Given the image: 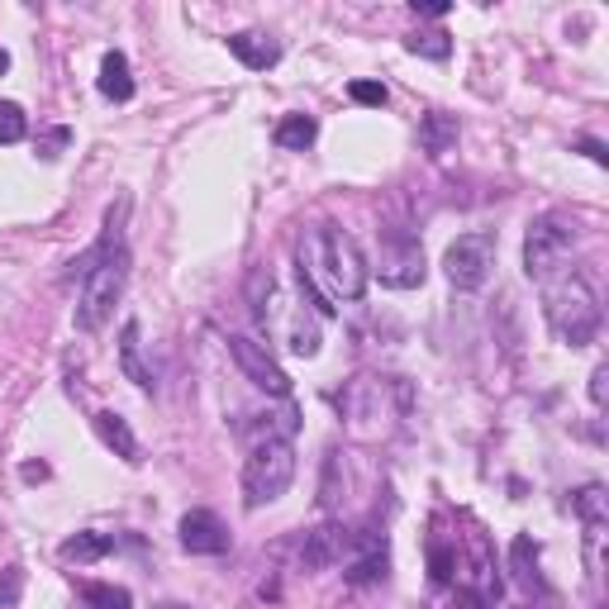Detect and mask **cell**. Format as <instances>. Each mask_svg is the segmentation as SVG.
<instances>
[{"instance_id": "cell-7", "label": "cell", "mask_w": 609, "mask_h": 609, "mask_svg": "<svg viewBox=\"0 0 609 609\" xmlns=\"http://www.w3.org/2000/svg\"><path fill=\"white\" fill-rule=\"evenodd\" d=\"M490 267H496V234H486V229L453 239L443 253V272L457 291H481L490 281Z\"/></svg>"}, {"instance_id": "cell-17", "label": "cell", "mask_w": 609, "mask_h": 609, "mask_svg": "<svg viewBox=\"0 0 609 609\" xmlns=\"http://www.w3.org/2000/svg\"><path fill=\"white\" fill-rule=\"evenodd\" d=\"M120 372L139 390H153V372H148V362H143V324L139 319H129L124 333H120Z\"/></svg>"}, {"instance_id": "cell-12", "label": "cell", "mask_w": 609, "mask_h": 609, "mask_svg": "<svg viewBox=\"0 0 609 609\" xmlns=\"http://www.w3.org/2000/svg\"><path fill=\"white\" fill-rule=\"evenodd\" d=\"M229 53L239 57L248 71H267L281 63V43L263 34V29H243V34H229Z\"/></svg>"}, {"instance_id": "cell-24", "label": "cell", "mask_w": 609, "mask_h": 609, "mask_svg": "<svg viewBox=\"0 0 609 609\" xmlns=\"http://www.w3.org/2000/svg\"><path fill=\"white\" fill-rule=\"evenodd\" d=\"M81 600L91 609H134V596L124 586H110V582H91L81 586Z\"/></svg>"}, {"instance_id": "cell-31", "label": "cell", "mask_w": 609, "mask_h": 609, "mask_svg": "<svg viewBox=\"0 0 609 609\" xmlns=\"http://www.w3.org/2000/svg\"><path fill=\"white\" fill-rule=\"evenodd\" d=\"M576 148H582L596 167H609V153H605V143H600V139H576Z\"/></svg>"}, {"instance_id": "cell-26", "label": "cell", "mask_w": 609, "mask_h": 609, "mask_svg": "<svg viewBox=\"0 0 609 609\" xmlns=\"http://www.w3.org/2000/svg\"><path fill=\"white\" fill-rule=\"evenodd\" d=\"M453 572H457V553L443 539H433L429 543V576H433V586H447V582H453Z\"/></svg>"}, {"instance_id": "cell-20", "label": "cell", "mask_w": 609, "mask_h": 609, "mask_svg": "<svg viewBox=\"0 0 609 609\" xmlns=\"http://www.w3.org/2000/svg\"><path fill=\"white\" fill-rule=\"evenodd\" d=\"M272 139H277V148H286V153H304L319 139V124H314V114H286Z\"/></svg>"}, {"instance_id": "cell-8", "label": "cell", "mask_w": 609, "mask_h": 609, "mask_svg": "<svg viewBox=\"0 0 609 609\" xmlns=\"http://www.w3.org/2000/svg\"><path fill=\"white\" fill-rule=\"evenodd\" d=\"M376 277H381L386 291H414V286H424L429 263H424V248H419V239L400 234V229H390L386 243H381V263H376Z\"/></svg>"}, {"instance_id": "cell-27", "label": "cell", "mask_w": 609, "mask_h": 609, "mask_svg": "<svg viewBox=\"0 0 609 609\" xmlns=\"http://www.w3.org/2000/svg\"><path fill=\"white\" fill-rule=\"evenodd\" d=\"M29 134V114L14 100H0V143H20Z\"/></svg>"}, {"instance_id": "cell-1", "label": "cell", "mask_w": 609, "mask_h": 609, "mask_svg": "<svg viewBox=\"0 0 609 609\" xmlns=\"http://www.w3.org/2000/svg\"><path fill=\"white\" fill-rule=\"evenodd\" d=\"M300 277L314 286L329 304H343V300H362L367 291V257H362V243L347 234L339 224H314L310 234L300 239Z\"/></svg>"}, {"instance_id": "cell-29", "label": "cell", "mask_w": 609, "mask_h": 609, "mask_svg": "<svg viewBox=\"0 0 609 609\" xmlns=\"http://www.w3.org/2000/svg\"><path fill=\"white\" fill-rule=\"evenodd\" d=\"M67 143H71V129H67V124H57V129H48V134H38L34 148H38L43 163H53V157H63Z\"/></svg>"}, {"instance_id": "cell-4", "label": "cell", "mask_w": 609, "mask_h": 609, "mask_svg": "<svg viewBox=\"0 0 609 609\" xmlns=\"http://www.w3.org/2000/svg\"><path fill=\"white\" fill-rule=\"evenodd\" d=\"M296 481V443L291 439H263L253 443L248 462H243V505L248 510H267L277 505Z\"/></svg>"}, {"instance_id": "cell-15", "label": "cell", "mask_w": 609, "mask_h": 609, "mask_svg": "<svg viewBox=\"0 0 609 609\" xmlns=\"http://www.w3.org/2000/svg\"><path fill=\"white\" fill-rule=\"evenodd\" d=\"M100 96L114 100V106H124V100H134V71H129V57L120 48H110L106 57H100Z\"/></svg>"}, {"instance_id": "cell-18", "label": "cell", "mask_w": 609, "mask_h": 609, "mask_svg": "<svg viewBox=\"0 0 609 609\" xmlns=\"http://www.w3.org/2000/svg\"><path fill=\"white\" fill-rule=\"evenodd\" d=\"M343 496H347V467H343V453H329V457H324V476H319V505H324V514L343 510Z\"/></svg>"}, {"instance_id": "cell-25", "label": "cell", "mask_w": 609, "mask_h": 609, "mask_svg": "<svg viewBox=\"0 0 609 609\" xmlns=\"http://www.w3.org/2000/svg\"><path fill=\"white\" fill-rule=\"evenodd\" d=\"M405 48H410L414 57H433V63H443V57L453 53V38H447L443 29H429V34H410V38H405Z\"/></svg>"}, {"instance_id": "cell-19", "label": "cell", "mask_w": 609, "mask_h": 609, "mask_svg": "<svg viewBox=\"0 0 609 609\" xmlns=\"http://www.w3.org/2000/svg\"><path fill=\"white\" fill-rule=\"evenodd\" d=\"M386 572H390V553H386V547H372V553L347 557L343 582L347 586H372V582H386Z\"/></svg>"}, {"instance_id": "cell-22", "label": "cell", "mask_w": 609, "mask_h": 609, "mask_svg": "<svg viewBox=\"0 0 609 609\" xmlns=\"http://www.w3.org/2000/svg\"><path fill=\"white\" fill-rule=\"evenodd\" d=\"M114 547L110 533H96V529H86V533H71V539L63 543V557L67 562H100Z\"/></svg>"}, {"instance_id": "cell-2", "label": "cell", "mask_w": 609, "mask_h": 609, "mask_svg": "<svg viewBox=\"0 0 609 609\" xmlns=\"http://www.w3.org/2000/svg\"><path fill=\"white\" fill-rule=\"evenodd\" d=\"M543 319L553 329L557 343L567 347H590L600 333V296L590 277L567 272V277H547L543 281Z\"/></svg>"}, {"instance_id": "cell-23", "label": "cell", "mask_w": 609, "mask_h": 609, "mask_svg": "<svg viewBox=\"0 0 609 609\" xmlns=\"http://www.w3.org/2000/svg\"><path fill=\"white\" fill-rule=\"evenodd\" d=\"M572 510H576V519H582V524H605V519H609V496H605V486H600V481L582 486V490L572 496Z\"/></svg>"}, {"instance_id": "cell-5", "label": "cell", "mask_w": 609, "mask_h": 609, "mask_svg": "<svg viewBox=\"0 0 609 609\" xmlns=\"http://www.w3.org/2000/svg\"><path fill=\"white\" fill-rule=\"evenodd\" d=\"M124 281H129V248H114L110 257H100V263L81 277V296H77V319L81 333H100L106 329V319L114 314V304L124 296Z\"/></svg>"}, {"instance_id": "cell-10", "label": "cell", "mask_w": 609, "mask_h": 609, "mask_svg": "<svg viewBox=\"0 0 609 609\" xmlns=\"http://www.w3.org/2000/svg\"><path fill=\"white\" fill-rule=\"evenodd\" d=\"M177 533H181V547H186V553H196V557L229 553V529H224V519L214 510H186Z\"/></svg>"}, {"instance_id": "cell-9", "label": "cell", "mask_w": 609, "mask_h": 609, "mask_svg": "<svg viewBox=\"0 0 609 609\" xmlns=\"http://www.w3.org/2000/svg\"><path fill=\"white\" fill-rule=\"evenodd\" d=\"M229 357L239 362V372L248 376L257 390H267V396H277V400H291V376L281 372V362L272 357V347L257 343L253 333H234V339H229Z\"/></svg>"}, {"instance_id": "cell-6", "label": "cell", "mask_w": 609, "mask_h": 609, "mask_svg": "<svg viewBox=\"0 0 609 609\" xmlns=\"http://www.w3.org/2000/svg\"><path fill=\"white\" fill-rule=\"evenodd\" d=\"M576 239H582V229H576L572 214H562V210L539 214V220L524 229V272L533 281L557 277V267L572 257Z\"/></svg>"}, {"instance_id": "cell-32", "label": "cell", "mask_w": 609, "mask_h": 609, "mask_svg": "<svg viewBox=\"0 0 609 609\" xmlns=\"http://www.w3.org/2000/svg\"><path fill=\"white\" fill-rule=\"evenodd\" d=\"M414 14H424V20H443L447 5H443V0H433V5H414Z\"/></svg>"}, {"instance_id": "cell-30", "label": "cell", "mask_w": 609, "mask_h": 609, "mask_svg": "<svg viewBox=\"0 0 609 609\" xmlns=\"http://www.w3.org/2000/svg\"><path fill=\"white\" fill-rule=\"evenodd\" d=\"M605 396H609V367L600 362V367L590 372V405H596V410H605Z\"/></svg>"}, {"instance_id": "cell-28", "label": "cell", "mask_w": 609, "mask_h": 609, "mask_svg": "<svg viewBox=\"0 0 609 609\" xmlns=\"http://www.w3.org/2000/svg\"><path fill=\"white\" fill-rule=\"evenodd\" d=\"M347 96H353L357 106H367V110H381L386 106V86L381 81H367V77H357L353 86H347Z\"/></svg>"}, {"instance_id": "cell-14", "label": "cell", "mask_w": 609, "mask_h": 609, "mask_svg": "<svg viewBox=\"0 0 609 609\" xmlns=\"http://www.w3.org/2000/svg\"><path fill=\"white\" fill-rule=\"evenodd\" d=\"M91 424H96L100 443H106L114 457H124V462H143V457H139V433L129 429V419H124V414H114V410H100V414L91 419Z\"/></svg>"}, {"instance_id": "cell-13", "label": "cell", "mask_w": 609, "mask_h": 609, "mask_svg": "<svg viewBox=\"0 0 609 609\" xmlns=\"http://www.w3.org/2000/svg\"><path fill=\"white\" fill-rule=\"evenodd\" d=\"M457 139H462V120H457V114H447V110H429L424 120H419V148H424L429 157L453 153V148H457Z\"/></svg>"}, {"instance_id": "cell-11", "label": "cell", "mask_w": 609, "mask_h": 609, "mask_svg": "<svg viewBox=\"0 0 609 609\" xmlns=\"http://www.w3.org/2000/svg\"><path fill=\"white\" fill-rule=\"evenodd\" d=\"M343 557H347V529L343 524H314L300 539V567L304 572H324Z\"/></svg>"}, {"instance_id": "cell-16", "label": "cell", "mask_w": 609, "mask_h": 609, "mask_svg": "<svg viewBox=\"0 0 609 609\" xmlns=\"http://www.w3.org/2000/svg\"><path fill=\"white\" fill-rule=\"evenodd\" d=\"M510 572H514V582L524 586L529 596H547V582L539 572V543H533L529 533H519V539L510 543Z\"/></svg>"}, {"instance_id": "cell-21", "label": "cell", "mask_w": 609, "mask_h": 609, "mask_svg": "<svg viewBox=\"0 0 609 609\" xmlns=\"http://www.w3.org/2000/svg\"><path fill=\"white\" fill-rule=\"evenodd\" d=\"M286 347H291L296 357H314L319 353V324L304 310L286 314Z\"/></svg>"}, {"instance_id": "cell-33", "label": "cell", "mask_w": 609, "mask_h": 609, "mask_svg": "<svg viewBox=\"0 0 609 609\" xmlns=\"http://www.w3.org/2000/svg\"><path fill=\"white\" fill-rule=\"evenodd\" d=\"M5 71H10V53L0 48V77H5Z\"/></svg>"}, {"instance_id": "cell-3", "label": "cell", "mask_w": 609, "mask_h": 609, "mask_svg": "<svg viewBox=\"0 0 609 609\" xmlns=\"http://www.w3.org/2000/svg\"><path fill=\"white\" fill-rule=\"evenodd\" d=\"M339 410H343L353 433H362V439H381V433L396 429V419H405V410H410V386H405L400 376L362 372L343 386Z\"/></svg>"}]
</instances>
